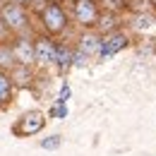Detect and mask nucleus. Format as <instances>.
<instances>
[{"mask_svg": "<svg viewBox=\"0 0 156 156\" xmlns=\"http://www.w3.org/2000/svg\"><path fill=\"white\" fill-rule=\"evenodd\" d=\"M151 2H156V0H151Z\"/></svg>", "mask_w": 156, "mask_h": 156, "instance_id": "2eb2a0df", "label": "nucleus"}, {"mask_svg": "<svg viewBox=\"0 0 156 156\" xmlns=\"http://www.w3.org/2000/svg\"><path fill=\"white\" fill-rule=\"evenodd\" d=\"M75 17H77L79 24L91 27V24H96V20H98V10H96V5H94L91 0H77V2H75Z\"/></svg>", "mask_w": 156, "mask_h": 156, "instance_id": "20e7f679", "label": "nucleus"}, {"mask_svg": "<svg viewBox=\"0 0 156 156\" xmlns=\"http://www.w3.org/2000/svg\"><path fill=\"white\" fill-rule=\"evenodd\" d=\"M101 43L103 41H98L96 36H84L82 39V53L84 55H98L101 53Z\"/></svg>", "mask_w": 156, "mask_h": 156, "instance_id": "6e6552de", "label": "nucleus"}, {"mask_svg": "<svg viewBox=\"0 0 156 156\" xmlns=\"http://www.w3.org/2000/svg\"><path fill=\"white\" fill-rule=\"evenodd\" d=\"M0 15H2L5 27L12 29V31H22V29L27 27V12H24V7H22L20 2H7V5L0 10Z\"/></svg>", "mask_w": 156, "mask_h": 156, "instance_id": "f257e3e1", "label": "nucleus"}, {"mask_svg": "<svg viewBox=\"0 0 156 156\" xmlns=\"http://www.w3.org/2000/svg\"><path fill=\"white\" fill-rule=\"evenodd\" d=\"M60 62V67H65V65H70L72 62V53L67 51V48H58V58H55Z\"/></svg>", "mask_w": 156, "mask_h": 156, "instance_id": "9b49d317", "label": "nucleus"}, {"mask_svg": "<svg viewBox=\"0 0 156 156\" xmlns=\"http://www.w3.org/2000/svg\"><path fill=\"white\" fill-rule=\"evenodd\" d=\"M125 46H127L125 34H111V36H106L103 43H101V55H113V53H118V51L125 48Z\"/></svg>", "mask_w": 156, "mask_h": 156, "instance_id": "0eeeda50", "label": "nucleus"}, {"mask_svg": "<svg viewBox=\"0 0 156 156\" xmlns=\"http://www.w3.org/2000/svg\"><path fill=\"white\" fill-rule=\"evenodd\" d=\"M55 58H58V48L53 46V41L36 39V60L46 65V62H53Z\"/></svg>", "mask_w": 156, "mask_h": 156, "instance_id": "423d86ee", "label": "nucleus"}, {"mask_svg": "<svg viewBox=\"0 0 156 156\" xmlns=\"http://www.w3.org/2000/svg\"><path fill=\"white\" fill-rule=\"evenodd\" d=\"M12 53H15V60L27 67V65H31L36 60V46H31L27 39H17L12 43Z\"/></svg>", "mask_w": 156, "mask_h": 156, "instance_id": "39448f33", "label": "nucleus"}, {"mask_svg": "<svg viewBox=\"0 0 156 156\" xmlns=\"http://www.w3.org/2000/svg\"><path fill=\"white\" fill-rule=\"evenodd\" d=\"M41 147H43V149H55V147H60V135H53L51 139H43Z\"/></svg>", "mask_w": 156, "mask_h": 156, "instance_id": "f8f14e48", "label": "nucleus"}, {"mask_svg": "<svg viewBox=\"0 0 156 156\" xmlns=\"http://www.w3.org/2000/svg\"><path fill=\"white\" fill-rule=\"evenodd\" d=\"M10 94H12V82L5 72H0V103H7Z\"/></svg>", "mask_w": 156, "mask_h": 156, "instance_id": "1a4fd4ad", "label": "nucleus"}, {"mask_svg": "<svg viewBox=\"0 0 156 156\" xmlns=\"http://www.w3.org/2000/svg\"><path fill=\"white\" fill-rule=\"evenodd\" d=\"M12 60H15L12 48H10V46H0V72H2L5 67H10V65H12Z\"/></svg>", "mask_w": 156, "mask_h": 156, "instance_id": "9d476101", "label": "nucleus"}, {"mask_svg": "<svg viewBox=\"0 0 156 156\" xmlns=\"http://www.w3.org/2000/svg\"><path fill=\"white\" fill-rule=\"evenodd\" d=\"M65 12L60 10V5L55 2H48L46 7H43V27L51 31V34H58L65 29Z\"/></svg>", "mask_w": 156, "mask_h": 156, "instance_id": "7ed1b4c3", "label": "nucleus"}, {"mask_svg": "<svg viewBox=\"0 0 156 156\" xmlns=\"http://www.w3.org/2000/svg\"><path fill=\"white\" fill-rule=\"evenodd\" d=\"M15 2H20V5H27V2H29V0H15Z\"/></svg>", "mask_w": 156, "mask_h": 156, "instance_id": "ddd939ff", "label": "nucleus"}, {"mask_svg": "<svg viewBox=\"0 0 156 156\" xmlns=\"http://www.w3.org/2000/svg\"><path fill=\"white\" fill-rule=\"evenodd\" d=\"M43 125H46V118H43V113H39V111H31V113H24V115L20 118V122L12 127V132H15L17 137L36 135Z\"/></svg>", "mask_w": 156, "mask_h": 156, "instance_id": "f03ea898", "label": "nucleus"}, {"mask_svg": "<svg viewBox=\"0 0 156 156\" xmlns=\"http://www.w3.org/2000/svg\"><path fill=\"white\" fill-rule=\"evenodd\" d=\"M5 5H7V2H5V0H0V10H2V7H5Z\"/></svg>", "mask_w": 156, "mask_h": 156, "instance_id": "4468645a", "label": "nucleus"}]
</instances>
